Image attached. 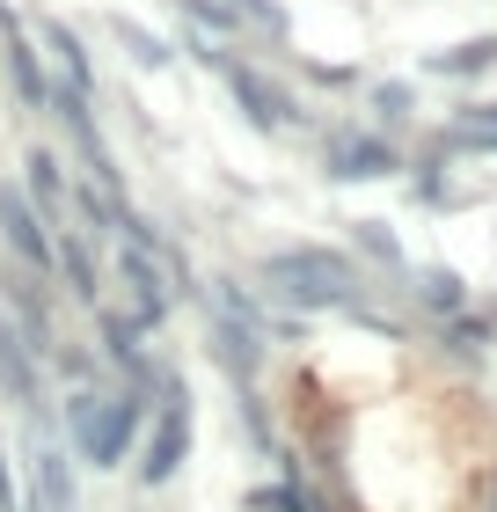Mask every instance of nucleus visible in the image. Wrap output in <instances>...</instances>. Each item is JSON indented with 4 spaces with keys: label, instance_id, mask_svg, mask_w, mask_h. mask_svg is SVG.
<instances>
[{
    "label": "nucleus",
    "instance_id": "f257e3e1",
    "mask_svg": "<svg viewBox=\"0 0 497 512\" xmlns=\"http://www.w3.org/2000/svg\"><path fill=\"white\" fill-rule=\"evenodd\" d=\"M264 286L278 308H351L359 300V264L337 249H271Z\"/></svg>",
    "mask_w": 497,
    "mask_h": 512
},
{
    "label": "nucleus",
    "instance_id": "f03ea898",
    "mask_svg": "<svg viewBox=\"0 0 497 512\" xmlns=\"http://www.w3.org/2000/svg\"><path fill=\"white\" fill-rule=\"evenodd\" d=\"M66 432H74V454L88 469H117L139 432V403L132 395H103V388H74L66 395Z\"/></svg>",
    "mask_w": 497,
    "mask_h": 512
},
{
    "label": "nucleus",
    "instance_id": "7ed1b4c3",
    "mask_svg": "<svg viewBox=\"0 0 497 512\" xmlns=\"http://www.w3.org/2000/svg\"><path fill=\"white\" fill-rule=\"evenodd\" d=\"M117 264H125V286L139 300V330H154V322L169 315V300H176V264H169V249L154 242V227H139L132 213H117Z\"/></svg>",
    "mask_w": 497,
    "mask_h": 512
},
{
    "label": "nucleus",
    "instance_id": "20e7f679",
    "mask_svg": "<svg viewBox=\"0 0 497 512\" xmlns=\"http://www.w3.org/2000/svg\"><path fill=\"white\" fill-rule=\"evenodd\" d=\"M183 461H191V388H183L176 374H161V417L147 432V461H139V483H169Z\"/></svg>",
    "mask_w": 497,
    "mask_h": 512
},
{
    "label": "nucleus",
    "instance_id": "39448f33",
    "mask_svg": "<svg viewBox=\"0 0 497 512\" xmlns=\"http://www.w3.org/2000/svg\"><path fill=\"white\" fill-rule=\"evenodd\" d=\"M0 235H8V249H15L37 278L59 271V249H52V227H44V213H37L22 191H8V183H0Z\"/></svg>",
    "mask_w": 497,
    "mask_h": 512
},
{
    "label": "nucleus",
    "instance_id": "423d86ee",
    "mask_svg": "<svg viewBox=\"0 0 497 512\" xmlns=\"http://www.w3.org/2000/svg\"><path fill=\"white\" fill-rule=\"evenodd\" d=\"M0 59H8V81H15L22 110H52V81H44V66H37V52H30V37H22L8 0H0Z\"/></svg>",
    "mask_w": 497,
    "mask_h": 512
},
{
    "label": "nucleus",
    "instance_id": "0eeeda50",
    "mask_svg": "<svg viewBox=\"0 0 497 512\" xmlns=\"http://www.w3.org/2000/svg\"><path fill=\"white\" fill-rule=\"evenodd\" d=\"M22 512H81L74 469H66V454L52 439H30V498H22Z\"/></svg>",
    "mask_w": 497,
    "mask_h": 512
},
{
    "label": "nucleus",
    "instance_id": "6e6552de",
    "mask_svg": "<svg viewBox=\"0 0 497 512\" xmlns=\"http://www.w3.org/2000/svg\"><path fill=\"white\" fill-rule=\"evenodd\" d=\"M322 169L337 183H373V176L395 169V147H388V139H366V132H337L322 147Z\"/></svg>",
    "mask_w": 497,
    "mask_h": 512
},
{
    "label": "nucleus",
    "instance_id": "1a4fd4ad",
    "mask_svg": "<svg viewBox=\"0 0 497 512\" xmlns=\"http://www.w3.org/2000/svg\"><path fill=\"white\" fill-rule=\"evenodd\" d=\"M37 37L52 44V66H59V96H74V103H96V66H88L81 37L66 30V22H37Z\"/></svg>",
    "mask_w": 497,
    "mask_h": 512
},
{
    "label": "nucleus",
    "instance_id": "9d476101",
    "mask_svg": "<svg viewBox=\"0 0 497 512\" xmlns=\"http://www.w3.org/2000/svg\"><path fill=\"white\" fill-rule=\"evenodd\" d=\"M205 59H220V52H205ZM220 74H227L234 103H242V110H249L256 125H293V103L278 96V88H271L264 74H249V66H234V59H220Z\"/></svg>",
    "mask_w": 497,
    "mask_h": 512
},
{
    "label": "nucleus",
    "instance_id": "9b49d317",
    "mask_svg": "<svg viewBox=\"0 0 497 512\" xmlns=\"http://www.w3.org/2000/svg\"><path fill=\"white\" fill-rule=\"evenodd\" d=\"M0 395L22 410H37V359H30V344L15 337V322L0 315Z\"/></svg>",
    "mask_w": 497,
    "mask_h": 512
},
{
    "label": "nucleus",
    "instance_id": "f8f14e48",
    "mask_svg": "<svg viewBox=\"0 0 497 512\" xmlns=\"http://www.w3.org/2000/svg\"><path fill=\"white\" fill-rule=\"evenodd\" d=\"M446 147L461 154H497V103H468L454 125H446Z\"/></svg>",
    "mask_w": 497,
    "mask_h": 512
},
{
    "label": "nucleus",
    "instance_id": "ddd939ff",
    "mask_svg": "<svg viewBox=\"0 0 497 512\" xmlns=\"http://www.w3.org/2000/svg\"><path fill=\"white\" fill-rule=\"evenodd\" d=\"M22 183H30L22 198H37L44 213H59V205H66V176H59V161L44 154V147H30V161H22Z\"/></svg>",
    "mask_w": 497,
    "mask_h": 512
},
{
    "label": "nucleus",
    "instance_id": "4468645a",
    "mask_svg": "<svg viewBox=\"0 0 497 512\" xmlns=\"http://www.w3.org/2000/svg\"><path fill=\"white\" fill-rule=\"evenodd\" d=\"M417 300H424V308H432V315H461V308H468V286H461V271L432 264V271L417 278Z\"/></svg>",
    "mask_w": 497,
    "mask_h": 512
},
{
    "label": "nucleus",
    "instance_id": "2eb2a0df",
    "mask_svg": "<svg viewBox=\"0 0 497 512\" xmlns=\"http://www.w3.org/2000/svg\"><path fill=\"white\" fill-rule=\"evenodd\" d=\"M424 66H432V74H483V66H497V37H476V44H454V52H432Z\"/></svg>",
    "mask_w": 497,
    "mask_h": 512
},
{
    "label": "nucleus",
    "instance_id": "dca6fc26",
    "mask_svg": "<svg viewBox=\"0 0 497 512\" xmlns=\"http://www.w3.org/2000/svg\"><path fill=\"white\" fill-rule=\"evenodd\" d=\"M59 249V271H66V286H74L81 300H96V256H88V242H52Z\"/></svg>",
    "mask_w": 497,
    "mask_h": 512
},
{
    "label": "nucleus",
    "instance_id": "f3484780",
    "mask_svg": "<svg viewBox=\"0 0 497 512\" xmlns=\"http://www.w3.org/2000/svg\"><path fill=\"white\" fill-rule=\"evenodd\" d=\"M249 512H322L300 483H278V491H249Z\"/></svg>",
    "mask_w": 497,
    "mask_h": 512
},
{
    "label": "nucleus",
    "instance_id": "a211bd4d",
    "mask_svg": "<svg viewBox=\"0 0 497 512\" xmlns=\"http://www.w3.org/2000/svg\"><path fill=\"white\" fill-rule=\"evenodd\" d=\"M110 30H117V44H125V52H132L139 66H161V59H169V44H161V37H147L139 22H110Z\"/></svg>",
    "mask_w": 497,
    "mask_h": 512
},
{
    "label": "nucleus",
    "instance_id": "6ab92c4d",
    "mask_svg": "<svg viewBox=\"0 0 497 512\" xmlns=\"http://www.w3.org/2000/svg\"><path fill=\"white\" fill-rule=\"evenodd\" d=\"M103 352H110L117 366H139V344H132V322H117V315H103Z\"/></svg>",
    "mask_w": 497,
    "mask_h": 512
},
{
    "label": "nucleus",
    "instance_id": "aec40b11",
    "mask_svg": "<svg viewBox=\"0 0 497 512\" xmlns=\"http://www.w3.org/2000/svg\"><path fill=\"white\" fill-rule=\"evenodd\" d=\"M359 242H366V256H381V264H402V242L388 235L381 220H359Z\"/></svg>",
    "mask_w": 497,
    "mask_h": 512
},
{
    "label": "nucleus",
    "instance_id": "412c9836",
    "mask_svg": "<svg viewBox=\"0 0 497 512\" xmlns=\"http://www.w3.org/2000/svg\"><path fill=\"white\" fill-rule=\"evenodd\" d=\"M0 512H22V483L8 469V439H0Z\"/></svg>",
    "mask_w": 497,
    "mask_h": 512
},
{
    "label": "nucleus",
    "instance_id": "4be33fe9",
    "mask_svg": "<svg viewBox=\"0 0 497 512\" xmlns=\"http://www.w3.org/2000/svg\"><path fill=\"white\" fill-rule=\"evenodd\" d=\"M191 15H198V22H212V30H227V22H234L220 0H191Z\"/></svg>",
    "mask_w": 497,
    "mask_h": 512
},
{
    "label": "nucleus",
    "instance_id": "5701e85b",
    "mask_svg": "<svg viewBox=\"0 0 497 512\" xmlns=\"http://www.w3.org/2000/svg\"><path fill=\"white\" fill-rule=\"evenodd\" d=\"M373 103H381L388 118H402V110H410V88H381V96H373Z\"/></svg>",
    "mask_w": 497,
    "mask_h": 512
},
{
    "label": "nucleus",
    "instance_id": "b1692460",
    "mask_svg": "<svg viewBox=\"0 0 497 512\" xmlns=\"http://www.w3.org/2000/svg\"><path fill=\"white\" fill-rule=\"evenodd\" d=\"M234 8H249V15H271V22H278V8H271V0H234Z\"/></svg>",
    "mask_w": 497,
    "mask_h": 512
}]
</instances>
